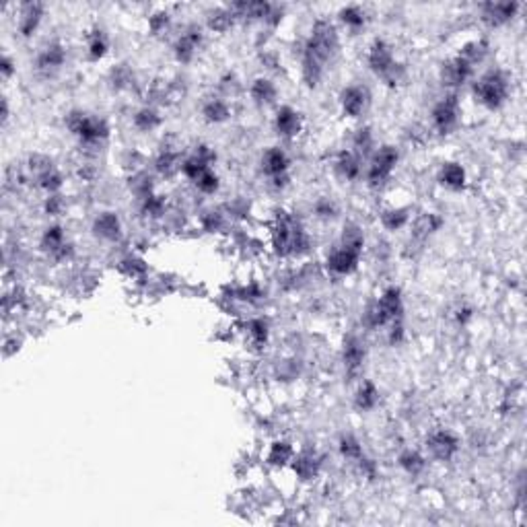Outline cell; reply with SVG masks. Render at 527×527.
<instances>
[{"instance_id": "obj_1", "label": "cell", "mask_w": 527, "mask_h": 527, "mask_svg": "<svg viewBox=\"0 0 527 527\" xmlns=\"http://www.w3.org/2000/svg\"><path fill=\"white\" fill-rule=\"evenodd\" d=\"M338 52V29L328 19L315 21L309 40L303 48V78L309 87H315Z\"/></svg>"}, {"instance_id": "obj_2", "label": "cell", "mask_w": 527, "mask_h": 527, "mask_svg": "<svg viewBox=\"0 0 527 527\" xmlns=\"http://www.w3.org/2000/svg\"><path fill=\"white\" fill-rule=\"evenodd\" d=\"M474 97L488 110H499L509 99V78L503 70H488L474 83Z\"/></svg>"}, {"instance_id": "obj_3", "label": "cell", "mask_w": 527, "mask_h": 527, "mask_svg": "<svg viewBox=\"0 0 527 527\" xmlns=\"http://www.w3.org/2000/svg\"><path fill=\"white\" fill-rule=\"evenodd\" d=\"M66 126L85 147H97L110 136V128L106 119L91 116L87 112H70L66 116Z\"/></svg>"}, {"instance_id": "obj_4", "label": "cell", "mask_w": 527, "mask_h": 527, "mask_svg": "<svg viewBox=\"0 0 527 527\" xmlns=\"http://www.w3.org/2000/svg\"><path fill=\"white\" fill-rule=\"evenodd\" d=\"M274 247L281 256H294L307 249V235L291 215H281L274 229Z\"/></svg>"}, {"instance_id": "obj_5", "label": "cell", "mask_w": 527, "mask_h": 527, "mask_svg": "<svg viewBox=\"0 0 527 527\" xmlns=\"http://www.w3.org/2000/svg\"><path fill=\"white\" fill-rule=\"evenodd\" d=\"M367 62H369V68L381 76L385 83L390 85H396L400 78H402V66L396 62L394 58V50L392 46L385 42V40H375L369 48V56H367Z\"/></svg>"}, {"instance_id": "obj_6", "label": "cell", "mask_w": 527, "mask_h": 527, "mask_svg": "<svg viewBox=\"0 0 527 527\" xmlns=\"http://www.w3.org/2000/svg\"><path fill=\"white\" fill-rule=\"evenodd\" d=\"M400 161V151L392 144H383L379 147L367 167V183L371 187H381L387 183V179L392 177L396 165Z\"/></svg>"}, {"instance_id": "obj_7", "label": "cell", "mask_w": 527, "mask_h": 527, "mask_svg": "<svg viewBox=\"0 0 527 527\" xmlns=\"http://www.w3.org/2000/svg\"><path fill=\"white\" fill-rule=\"evenodd\" d=\"M460 116H462V110H460V101H458V95L451 93V95H445L430 112V124H433V130L441 136L445 134H451L458 124H460Z\"/></svg>"}, {"instance_id": "obj_8", "label": "cell", "mask_w": 527, "mask_h": 527, "mask_svg": "<svg viewBox=\"0 0 527 527\" xmlns=\"http://www.w3.org/2000/svg\"><path fill=\"white\" fill-rule=\"evenodd\" d=\"M360 249H354V247H349L344 243L336 245L330 253H328V260H326V268L328 272H332L334 276H349L356 270L358 266V260H360Z\"/></svg>"}, {"instance_id": "obj_9", "label": "cell", "mask_w": 527, "mask_h": 527, "mask_svg": "<svg viewBox=\"0 0 527 527\" xmlns=\"http://www.w3.org/2000/svg\"><path fill=\"white\" fill-rule=\"evenodd\" d=\"M426 449H428V453L435 460H439V462H451L458 455V451H460V439L451 430L439 428V430H435V433L428 435Z\"/></svg>"}, {"instance_id": "obj_10", "label": "cell", "mask_w": 527, "mask_h": 527, "mask_svg": "<svg viewBox=\"0 0 527 527\" xmlns=\"http://www.w3.org/2000/svg\"><path fill=\"white\" fill-rule=\"evenodd\" d=\"M371 103V93L365 85H349L340 93L342 114L349 117H360Z\"/></svg>"}, {"instance_id": "obj_11", "label": "cell", "mask_w": 527, "mask_h": 527, "mask_svg": "<svg viewBox=\"0 0 527 527\" xmlns=\"http://www.w3.org/2000/svg\"><path fill=\"white\" fill-rule=\"evenodd\" d=\"M289 167H291V159L281 147H270L262 155V174L270 177L276 185H281V181L287 179Z\"/></svg>"}, {"instance_id": "obj_12", "label": "cell", "mask_w": 527, "mask_h": 527, "mask_svg": "<svg viewBox=\"0 0 527 527\" xmlns=\"http://www.w3.org/2000/svg\"><path fill=\"white\" fill-rule=\"evenodd\" d=\"M471 74H474V66L468 64L464 58H460V56L447 60L441 66V81L449 89H458V87L466 85Z\"/></svg>"}, {"instance_id": "obj_13", "label": "cell", "mask_w": 527, "mask_h": 527, "mask_svg": "<svg viewBox=\"0 0 527 527\" xmlns=\"http://www.w3.org/2000/svg\"><path fill=\"white\" fill-rule=\"evenodd\" d=\"M64 62H66L64 46L58 44V42H50L46 48L40 50V54L35 58V68H37V72L50 76V74H54L56 70H60L64 66Z\"/></svg>"}, {"instance_id": "obj_14", "label": "cell", "mask_w": 527, "mask_h": 527, "mask_svg": "<svg viewBox=\"0 0 527 527\" xmlns=\"http://www.w3.org/2000/svg\"><path fill=\"white\" fill-rule=\"evenodd\" d=\"M517 10H519L517 2H490L482 6V21L490 27H501L513 21Z\"/></svg>"}, {"instance_id": "obj_15", "label": "cell", "mask_w": 527, "mask_h": 527, "mask_svg": "<svg viewBox=\"0 0 527 527\" xmlns=\"http://www.w3.org/2000/svg\"><path fill=\"white\" fill-rule=\"evenodd\" d=\"M204 35H202V29L198 25H190L179 37H177L176 46H174V54L179 62H190L194 58L196 50L200 48Z\"/></svg>"}, {"instance_id": "obj_16", "label": "cell", "mask_w": 527, "mask_h": 527, "mask_svg": "<svg viewBox=\"0 0 527 527\" xmlns=\"http://www.w3.org/2000/svg\"><path fill=\"white\" fill-rule=\"evenodd\" d=\"M377 305L381 309V313L385 315L387 319V326H392L394 321H400L402 319V313H404V301H402V291L398 287H390L385 289L381 296L377 299Z\"/></svg>"}, {"instance_id": "obj_17", "label": "cell", "mask_w": 527, "mask_h": 527, "mask_svg": "<svg viewBox=\"0 0 527 527\" xmlns=\"http://www.w3.org/2000/svg\"><path fill=\"white\" fill-rule=\"evenodd\" d=\"M44 10L46 8L40 2H25V4H21L17 27H19V33L23 37H31L37 31V27L42 23V17H44Z\"/></svg>"}, {"instance_id": "obj_18", "label": "cell", "mask_w": 527, "mask_h": 527, "mask_svg": "<svg viewBox=\"0 0 527 527\" xmlns=\"http://www.w3.org/2000/svg\"><path fill=\"white\" fill-rule=\"evenodd\" d=\"M274 128L283 138H294L303 128V117L291 106H283L274 116Z\"/></svg>"}, {"instance_id": "obj_19", "label": "cell", "mask_w": 527, "mask_h": 527, "mask_svg": "<svg viewBox=\"0 0 527 527\" xmlns=\"http://www.w3.org/2000/svg\"><path fill=\"white\" fill-rule=\"evenodd\" d=\"M336 174L346 179V181H356L360 174H362V159L354 153V151H342L336 157Z\"/></svg>"}, {"instance_id": "obj_20", "label": "cell", "mask_w": 527, "mask_h": 527, "mask_svg": "<svg viewBox=\"0 0 527 527\" xmlns=\"http://www.w3.org/2000/svg\"><path fill=\"white\" fill-rule=\"evenodd\" d=\"M342 360H344V369L349 375H356L362 369L365 362V344L356 338L351 336L344 342V351H342Z\"/></svg>"}, {"instance_id": "obj_21", "label": "cell", "mask_w": 527, "mask_h": 527, "mask_svg": "<svg viewBox=\"0 0 527 527\" xmlns=\"http://www.w3.org/2000/svg\"><path fill=\"white\" fill-rule=\"evenodd\" d=\"M466 169L460 165V163H453V161H449V163H443V167H441V172H439V183L443 185V187H447V190H451V192H460V190H464L466 187Z\"/></svg>"}, {"instance_id": "obj_22", "label": "cell", "mask_w": 527, "mask_h": 527, "mask_svg": "<svg viewBox=\"0 0 527 527\" xmlns=\"http://www.w3.org/2000/svg\"><path fill=\"white\" fill-rule=\"evenodd\" d=\"M249 93H251V99H253L258 106H270V103H274V99H276V95H278V89H276V85H274L270 78L260 76V78H256V81L251 83Z\"/></svg>"}, {"instance_id": "obj_23", "label": "cell", "mask_w": 527, "mask_h": 527, "mask_svg": "<svg viewBox=\"0 0 527 527\" xmlns=\"http://www.w3.org/2000/svg\"><path fill=\"white\" fill-rule=\"evenodd\" d=\"M443 225V219L435 212H426L422 217L416 219L414 223V229H412V237L418 239V241H426L430 235H435Z\"/></svg>"}, {"instance_id": "obj_24", "label": "cell", "mask_w": 527, "mask_h": 527, "mask_svg": "<svg viewBox=\"0 0 527 527\" xmlns=\"http://www.w3.org/2000/svg\"><path fill=\"white\" fill-rule=\"evenodd\" d=\"M379 402V392L373 381H362L354 394V408L360 412L373 410Z\"/></svg>"}, {"instance_id": "obj_25", "label": "cell", "mask_w": 527, "mask_h": 527, "mask_svg": "<svg viewBox=\"0 0 527 527\" xmlns=\"http://www.w3.org/2000/svg\"><path fill=\"white\" fill-rule=\"evenodd\" d=\"M93 231H95L97 237H101V239L114 241V239L119 237V231H122L119 219H117L114 212H101V215L95 219V223H93Z\"/></svg>"}, {"instance_id": "obj_26", "label": "cell", "mask_w": 527, "mask_h": 527, "mask_svg": "<svg viewBox=\"0 0 527 527\" xmlns=\"http://www.w3.org/2000/svg\"><path fill=\"white\" fill-rule=\"evenodd\" d=\"M338 19H340V23H342L346 29H351V31H360V29L367 25V12H365L360 6H356V4L342 6V8L338 10Z\"/></svg>"}, {"instance_id": "obj_27", "label": "cell", "mask_w": 527, "mask_h": 527, "mask_svg": "<svg viewBox=\"0 0 527 527\" xmlns=\"http://www.w3.org/2000/svg\"><path fill=\"white\" fill-rule=\"evenodd\" d=\"M108 48H110V40H108L103 29H93L87 35V52H89L91 60L103 58L108 54Z\"/></svg>"}, {"instance_id": "obj_28", "label": "cell", "mask_w": 527, "mask_h": 527, "mask_svg": "<svg viewBox=\"0 0 527 527\" xmlns=\"http://www.w3.org/2000/svg\"><path fill=\"white\" fill-rule=\"evenodd\" d=\"M293 468L301 480H311L319 471V462L313 453H301L293 458Z\"/></svg>"}, {"instance_id": "obj_29", "label": "cell", "mask_w": 527, "mask_h": 527, "mask_svg": "<svg viewBox=\"0 0 527 527\" xmlns=\"http://www.w3.org/2000/svg\"><path fill=\"white\" fill-rule=\"evenodd\" d=\"M398 464H400V468L404 469L408 476H418L426 468V460L418 451H414V449L402 451L400 458H398Z\"/></svg>"}, {"instance_id": "obj_30", "label": "cell", "mask_w": 527, "mask_h": 527, "mask_svg": "<svg viewBox=\"0 0 527 527\" xmlns=\"http://www.w3.org/2000/svg\"><path fill=\"white\" fill-rule=\"evenodd\" d=\"M410 221V210L408 208H394V210H385L381 215V225L387 231H400L402 227H406Z\"/></svg>"}, {"instance_id": "obj_31", "label": "cell", "mask_w": 527, "mask_h": 527, "mask_svg": "<svg viewBox=\"0 0 527 527\" xmlns=\"http://www.w3.org/2000/svg\"><path fill=\"white\" fill-rule=\"evenodd\" d=\"M202 116L206 122L210 124H219V122H225L229 117V106L223 101V99H208L204 106H202Z\"/></svg>"}, {"instance_id": "obj_32", "label": "cell", "mask_w": 527, "mask_h": 527, "mask_svg": "<svg viewBox=\"0 0 527 527\" xmlns=\"http://www.w3.org/2000/svg\"><path fill=\"white\" fill-rule=\"evenodd\" d=\"M486 54H488V44L484 40H474V42H469L462 48V52L458 56L466 60L471 66H476V64H480L482 60L486 58Z\"/></svg>"}, {"instance_id": "obj_33", "label": "cell", "mask_w": 527, "mask_h": 527, "mask_svg": "<svg viewBox=\"0 0 527 527\" xmlns=\"http://www.w3.org/2000/svg\"><path fill=\"white\" fill-rule=\"evenodd\" d=\"M293 447H291L287 441H276V443H272V447H270L268 464H270V466H285V464L293 462Z\"/></svg>"}, {"instance_id": "obj_34", "label": "cell", "mask_w": 527, "mask_h": 527, "mask_svg": "<svg viewBox=\"0 0 527 527\" xmlns=\"http://www.w3.org/2000/svg\"><path fill=\"white\" fill-rule=\"evenodd\" d=\"M161 116L153 110V108H142L134 114V126L140 130V132H153L155 128L161 126Z\"/></svg>"}, {"instance_id": "obj_35", "label": "cell", "mask_w": 527, "mask_h": 527, "mask_svg": "<svg viewBox=\"0 0 527 527\" xmlns=\"http://www.w3.org/2000/svg\"><path fill=\"white\" fill-rule=\"evenodd\" d=\"M235 19L237 17H235V12L231 8H217L208 17V27L215 29V31H227L233 25Z\"/></svg>"}, {"instance_id": "obj_36", "label": "cell", "mask_w": 527, "mask_h": 527, "mask_svg": "<svg viewBox=\"0 0 527 527\" xmlns=\"http://www.w3.org/2000/svg\"><path fill=\"white\" fill-rule=\"evenodd\" d=\"M247 334H249V340L256 344V346H262L266 344L268 340V321L266 319H251L247 324Z\"/></svg>"}, {"instance_id": "obj_37", "label": "cell", "mask_w": 527, "mask_h": 527, "mask_svg": "<svg viewBox=\"0 0 527 527\" xmlns=\"http://www.w3.org/2000/svg\"><path fill=\"white\" fill-rule=\"evenodd\" d=\"M340 453H342V458L344 460H349V462H358L365 453H362V447H360V443L352 437V435H346V437H342L340 439Z\"/></svg>"}, {"instance_id": "obj_38", "label": "cell", "mask_w": 527, "mask_h": 527, "mask_svg": "<svg viewBox=\"0 0 527 527\" xmlns=\"http://www.w3.org/2000/svg\"><path fill=\"white\" fill-rule=\"evenodd\" d=\"M352 151L362 159L365 155H369V151L373 149V134L369 128H360L356 134H354V142H352Z\"/></svg>"}, {"instance_id": "obj_39", "label": "cell", "mask_w": 527, "mask_h": 527, "mask_svg": "<svg viewBox=\"0 0 527 527\" xmlns=\"http://www.w3.org/2000/svg\"><path fill=\"white\" fill-rule=\"evenodd\" d=\"M194 183H196L198 192H202V194H206V196L215 194V192L219 190V185H221V183H219V176H217L212 169H208L206 174H202Z\"/></svg>"}, {"instance_id": "obj_40", "label": "cell", "mask_w": 527, "mask_h": 527, "mask_svg": "<svg viewBox=\"0 0 527 527\" xmlns=\"http://www.w3.org/2000/svg\"><path fill=\"white\" fill-rule=\"evenodd\" d=\"M37 185H40L42 190L54 194V192H58L60 187H62V176H60L56 169H50V172L37 176Z\"/></svg>"}, {"instance_id": "obj_41", "label": "cell", "mask_w": 527, "mask_h": 527, "mask_svg": "<svg viewBox=\"0 0 527 527\" xmlns=\"http://www.w3.org/2000/svg\"><path fill=\"white\" fill-rule=\"evenodd\" d=\"M163 210H165V202L161 200V196H153V194H149L147 198H142V212L147 215V217H161L163 215Z\"/></svg>"}, {"instance_id": "obj_42", "label": "cell", "mask_w": 527, "mask_h": 527, "mask_svg": "<svg viewBox=\"0 0 527 527\" xmlns=\"http://www.w3.org/2000/svg\"><path fill=\"white\" fill-rule=\"evenodd\" d=\"M179 167H181V165H179V159H177L176 153L165 151V153H161L159 159H157V172H159V174L169 176L172 172H176Z\"/></svg>"}, {"instance_id": "obj_43", "label": "cell", "mask_w": 527, "mask_h": 527, "mask_svg": "<svg viewBox=\"0 0 527 527\" xmlns=\"http://www.w3.org/2000/svg\"><path fill=\"white\" fill-rule=\"evenodd\" d=\"M336 212H338V206L332 202V200H319L317 204H315V215L319 217V219H334L336 217Z\"/></svg>"}, {"instance_id": "obj_44", "label": "cell", "mask_w": 527, "mask_h": 527, "mask_svg": "<svg viewBox=\"0 0 527 527\" xmlns=\"http://www.w3.org/2000/svg\"><path fill=\"white\" fill-rule=\"evenodd\" d=\"M202 225H204V229H206V231H215V229H219V227L223 225V217H221V212H217V210H208V212H204V217H202Z\"/></svg>"}, {"instance_id": "obj_45", "label": "cell", "mask_w": 527, "mask_h": 527, "mask_svg": "<svg viewBox=\"0 0 527 527\" xmlns=\"http://www.w3.org/2000/svg\"><path fill=\"white\" fill-rule=\"evenodd\" d=\"M130 81H132V74H130V70H128V68H124V66H117V68H114V70H112V83L116 85L117 89L126 87Z\"/></svg>"}, {"instance_id": "obj_46", "label": "cell", "mask_w": 527, "mask_h": 527, "mask_svg": "<svg viewBox=\"0 0 527 527\" xmlns=\"http://www.w3.org/2000/svg\"><path fill=\"white\" fill-rule=\"evenodd\" d=\"M167 23H169L167 12H157V15H153V17H151V29H153V33H161V31L167 27Z\"/></svg>"}, {"instance_id": "obj_47", "label": "cell", "mask_w": 527, "mask_h": 527, "mask_svg": "<svg viewBox=\"0 0 527 527\" xmlns=\"http://www.w3.org/2000/svg\"><path fill=\"white\" fill-rule=\"evenodd\" d=\"M12 70H15V68H12V60L8 58V56H4V58H2V76L8 78V76L12 74Z\"/></svg>"}]
</instances>
